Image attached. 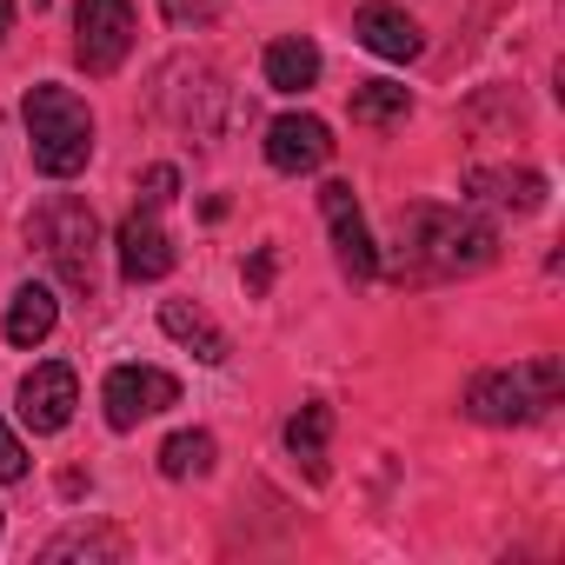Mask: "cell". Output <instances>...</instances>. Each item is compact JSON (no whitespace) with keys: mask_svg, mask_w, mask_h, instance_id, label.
Returning <instances> with one entry per match:
<instances>
[{"mask_svg":"<svg viewBox=\"0 0 565 565\" xmlns=\"http://www.w3.org/2000/svg\"><path fill=\"white\" fill-rule=\"evenodd\" d=\"M499 259V233L479 213L413 200L393 220V273L399 279H466Z\"/></svg>","mask_w":565,"mask_h":565,"instance_id":"6da1fadb","label":"cell"},{"mask_svg":"<svg viewBox=\"0 0 565 565\" xmlns=\"http://www.w3.org/2000/svg\"><path fill=\"white\" fill-rule=\"evenodd\" d=\"M21 120H28V153L47 180H74L87 160H94V114L74 87H54L41 81L28 100H21Z\"/></svg>","mask_w":565,"mask_h":565,"instance_id":"7a4b0ae2","label":"cell"},{"mask_svg":"<svg viewBox=\"0 0 565 565\" xmlns=\"http://www.w3.org/2000/svg\"><path fill=\"white\" fill-rule=\"evenodd\" d=\"M565 393V366L545 353V360H525V366H499V373H472L466 386V413L479 426H532L539 413H552Z\"/></svg>","mask_w":565,"mask_h":565,"instance_id":"3957f363","label":"cell"},{"mask_svg":"<svg viewBox=\"0 0 565 565\" xmlns=\"http://www.w3.org/2000/svg\"><path fill=\"white\" fill-rule=\"evenodd\" d=\"M28 246H41V259L67 279L74 294H94V246H100V220L87 200L54 193L34 220H28Z\"/></svg>","mask_w":565,"mask_h":565,"instance_id":"277c9868","label":"cell"},{"mask_svg":"<svg viewBox=\"0 0 565 565\" xmlns=\"http://www.w3.org/2000/svg\"><path fill=\"white\" fill-rule=\"evenodd\" d=\"M134 54V8L127 0H81L74 8V61L87 74H114Z\"/></svg>","mask_w":565,"mask_h":565,"instance_id":"5b68a950","label":"cell"},{"mask_svg":"<svg viewBox=\"0 0 565 565\" xmlns=\"http://www.w3.org/2000/svg\"><path fill=\"white\" fill-rule=\"evenodd\" d=\"M100 406H107V426H114V433H134L140 419L180 406V380L160 373V366H114V373L100 380Z\"/></svg>","mask_w":565,"mask_h":565,"instance_id":"8992f818","label":"cell"},{"mask_svg":"<svg viewBox=\"0 0 565 565\" xmlns=\"http://www.w3.org/2000/svg\"><path fill=\"white\" fill-rule=\"evenodd\" d=\"M14 406H21V426H28V433H61V426L74 419V406H81V380H74V366H67V360L34 366V373L21 380Z\"/></svg>","mask_w":565,"mask_h":565,"instance_id":"52a82bcc","label":"cell"},{"mask_svg":"<svg viewBox=\"0 0 565 565\" xmlns=\"http://www.w3.org/2000/svg\"><path fill=\"white\" fill-rule=\"evenodd\" d=\"M320 213H327V233H333L340 266H347L353 279H373V273H380V246H373V233H366V220H360L353 186H347V180H327V186H320Z\"/></svg>","mask_w":565,"mask_h":565,"instance_id":"ba28073f","label":"cell"},{"mask_svg":"<svg viewBox=\"0 0 565 565\" xmlns=\"http://www.w3.org/2000/svg\"><path fill=\"white\" fill-rule=\"evenodd\" d=\"M266 160L279 173H320L333 160V127L313 120V114H279L266 127Z\"/></svg>","mask_w":565,"mask_h":565,"instance_id":"9c48e42d","label":"cell"},{"mask_svg":"<svg viewBox=\"0 0 565 565\" xmlns=\"http://www.w3.org/2000/svg\"><path fill=\"white\" fill-rule=\"evenodd\" d=\"M114 253H120V279H134V287H153V279L173 273V239H167V226L153 220V206L120 220Z\"/></svg>","mask_w":565,"mask_h":565,"instance_id":"30bf717a","label":"cell"},{"mask_svg":"<svg viewBox=\"0 0 565 565\" xmlns=\"http://www.w3.org/2000/svg\"><path fill=\"white\" fill-rule=\"evenodd\" d=\"M353 34H360V47L380 54V61H419V54H426L419 21H413L406 8H393V0H366V8L353 14Z\"/></svg>","mask_w":565,"mask_h":565,"instance_id":"8fae6325","label":"cell"},{"mask_svg":"<svg viewBox=\"0 0 565 565\" xmlns=\"http://www.w3.org/2000/svg\"><path fill=\"white\" fill-rule=\"evenodd\" d=\"M466 200L499 206V213H539L545 206V173H532V167H472Z\"/></svg>","mask_w":565,"mask_h":565,"instance_id":"7c38bea8","label":"cell"},{"mask_svg":"<svg viewBox=\"0 0 565 565\" xmlns=\"http://www.w3.org/2000/svg\"><path fill=\"white\" fill-rule=\"evenodd\" d=\"M54 327H61V300H54V287H47V279H28V287L8 300V340H14V347H41Z\"/></svg>","mask_w":565,"mask_h":565,"instance_id":"4fadbf2b","label":"cell"},{"mask_svg":"<svg viewBox=\"0 0 565 565\" xmlns=\"http://www.w3.org/2000/svg\"><path fill=\"white\" fill-rule=\"evenodd\" d=\"M313 81H320V47L307 34H287V41L266 47V87L273 94H307Z\"/></svg>","mask_w":565,"mask_h":565,"instance_id":"5bb4252c","label":"cell"},{"mask_svg":"<svg viewBox=\"0 0 565 565\" xmlns=\"http://www.w3.org/2000/svg\"><path fill=\"white\" fill-rule=\"evenodd\" d=\"M327 439H333V406L327 399H307L287 419V452L307 466V479H327Z\"/></svg>","mask_w":565,"mask_h":565,"instance_id":"9a60e30c","label":"cell"},{"mask_svg":"<svg viewBox=\"0 0 565 565\" xmlns=\"http://www.w3.org/2000/svg\"><path fill=\"white\" fill-rule=\"evenodd\" d=\"M160 327H167L180 347H193L206 366H226V353H233V347H226V333H220L200 307H186V300H167V307H160Z\"/></svg>","mask_w":565,"mask_h":565,"instance_id":"2e32d148","label":"cell"},{"mask_svg":"<svg viewBox=\"0 0 565 565\" xmlns=\"http://www.w3.org/2000/svg\"><path fill=\"white\" fill-rule=\"evenodd\" d=\"M406 107H413V94H406L399 81H366V87H353V120H360V127H393V120H406Z\"/></svg>","mask_w":565,"mask_h":565,"instance_id":"e0dca14e","label":"cell"},{"mask_svg":"<svg viewBox=\"0 0 565 565\" xmlns=\"http://www.w3.org/2000/svg\"><path fill=\"white\" fill-rule=\"evenodd\" d=\"M213 433H173L167 446H160V472L167 479H206L213 472Z\"/></svg>","mask_w":565,"mask_h":565,"instance_id":"ac0fdd59","label":"cell"},{"mask_svg":"<svg viewBox=\"0 0 565 565\" xmlns=\"http://www.w3.org/2000/svg\"><path fill=\"white\" fill-rule=\"evenodd\" d=\"M74 552H81V558H120V539H114V532H67V539H54L41 558H74Z\"/></svg>","mask_w":565,"mask_h":565,"instance_id":"d6986e66","label":"cell"},{"mask_svg":"<svg viewBox=\"0 0 565 565\" xmlns=\"http://www.w3.org/2000/svg\"><path fill=\"white\" fill-rule=\"evenodd\" d=\"M14 479H28V446L8 433V419H0V486H14Z\"/></svg>","mask_w":565,"mask_h":565,"instance_id":"ffe728a7","label":"cell"},{"mask_svg":"<svg viewBox=\"0 0 565 565\" xmlns=\"http://www.w3.org/2000/svg\"><path fill=\"white\" fill-rule=\"evenodd\" d=\"M160 14H167L173 28H193V21H213V14H220V0H160Z\"/></svg>","mask_w":565,"mask_h":565,"instance_id":"44dd1931","label":"cell"},{"mask_svg":"<svg viewBox=\"0 0 565 565\" xmlns=\"http://www.w3.org/2000/svg\"><path fill=\"white\" fill-rule=\"evenodd\" d=\"M173 186H180V173H173V167H147L140 200H147V206H167V200H173Z\"/></svg>","mask_w":565,"mask_h":565,"instance_id":"7402d4cb","label":"cell"},{"mask_svg":"<svg viewBox=\"0 0 565 565\" xmlns=\"http://www.w3.org/2000/svg\"><path fill=\"white\" fill-rule=\"evenodd\" d=\"M14 34V0H0V41Z\"/></svg>","mask_w":565,"mask_h":565,"instance_id":"603a6c76","label":"cell"},{"mask_svg":"<svg viewBox=\"0 0 565 565\" xmlns=\"http://www.w3.org/2000/svg\"><path fill=\"white\" fill-rule=\"evenodd\" d=\"M0 525H8V519H0Z\"/></svg>","mask_w":565,"mask_h":565,"instance_id":"cb8c5ba5","label":"cell"}]
</instances>
